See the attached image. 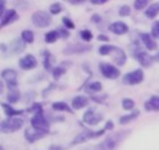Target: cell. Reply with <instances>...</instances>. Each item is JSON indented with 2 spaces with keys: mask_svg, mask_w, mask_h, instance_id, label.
Instances as JSON below:
<instances>
[{
  "mask_svg": "<svg viewBox=\"0 0 159 150\" xmlns=\"http://www.w3.org/2000/svg\"><path fill=\"white\" fill-rule=\"evenodd\" d=\"M59 38L60 37H59L58 31L53 30V31L48 32V33H46V35H44V41H46L47 43H55Z\"/></svg>",
  "mask_w": 159,
  "mask_h": 150,
  "instance_id": "25",
  "label": "cell"
},
{
  "mask_svg": "<svg viewBox=\"0 0 159 150\" xmlns=\"http://www.w3.org/2000/svg\"><path fill=\"white\" fill-rule=\"evenodd\" d=\"M20 99V93L17 89H9V92L7 94V100L10 103H16Z\"/></svg>",
  "mask_w": 159,
  "mask_h": 150,
  "instance_id": "24",
  "label": "cell"
},
{
  "mask_svg": "<svg viewBox=\"0 0 159 150\" xmlns=\"http://www.w3.org/2000/svg\"><path fill=\"white\" fill-rule=\"evenodd\" d=\"M88 103H89V99L86 97H84V96H76V97H74L73 100H72V107L75 110L84 108L85 106H88Z\"/></svg>",
  "mask_w": 159,
  "mask_h": 150,
  "instance_id": "19",
  "label": "cell"
},
{
  "mask_svg": "<svg viewBox=\"0 0 159 150\" xmlns=\"http://www.w3.org/2000/svg\"><path fill=\"white\" fill-rule=\"evenodd\" d=\"M20 37H22L24 42H26V43H32L34 41V33L31 30L23 31L22 34H20Z\"/></svg>",
  "mask_w": 159,
  "mask_h": 150,
  "instance_id": "28",
  "label": "cell"
},
{
  "mask_svg": "<svg viewBox=\"0 0 159 150\" xmlns=\"http://www.w3.org/2000/svg\"><path fill=\"white\" fill-rule=\"evenodd\" d=\"M53 88H56V85H55V84H53V83H51V84H50V85H49V87L47 88L46 90L43 91V97H46V96H47V92H48V91H49V90L51 91V90H52V89H53Z\"/></svg>",
  "mask_w": 159,
  "mask_h": 150,
  "instance_id": "43",
  "label": "cell"
},
{
  "mask_svg": "<svg viewBox=\"0 0 159 150\" xmlns=\"http://www.w3.org/2000/svg\"><path fill=\"white\" fill-rule=\"evenodd\" d=\"M31 20H32V23L34 24V26L41 27V29L49 26L50 23H51V16H50V14L47 13V11H43V10L35 11L32 15Z\"/></svg>",
  "mask_w": 159,
  "mask_h": 150,
  "instance_id": "4",
  "label": "cell"
},
{
  "mask_svg": "<svg viewBox=\"0 0 159 150\" xmlns=\"http://www.w3.org/2000/svg\"><path fill=\"white\" fill-rule=\"evenodd\" d=\"M1 107H2V109L5 110V114H6L8 117H15L17 115H20V114H23V110H17L15 109L14 107H11L9 103H5L2 102L1 103Z\"/></svg>",
  "mask_w": 159,
  "mask_h": 150,
  "instance_id": "20",
  "label": "cell"
},
{
  "mask_svg": "<svg viewBox=\"0 0 159 150\" xmlns=\"http://www.w3.org/2000/svg\"><path fill=\"white\" fill-rule=\"evenodd\" d=\"M135 58L138 59V61L140 63V65L143 67H149L152 63L153 58L150 56L149 53L146 52V51H139L136 53Z\"/></svg>",
  "mask_w": 159,
  "mask_h": 150,
  "instance_id": "16",
  "label": "cell"
},
{
  "mask_svg": "<svg viewBox=\"0 0 159 150\" xmlns=\"http://www.w3.org/2000/svg\"><path fill=\"white\" fill-rule=\"evenodd\" d=\"M102 120V115L93 109H88L83 114V122L89 125H97Z\"/></svg>",
  "mask_w": 159,
  "mask_h": 150,
  "instance_id": "9",
  "label": "cell"
},
{
  "mask_svg": "<svg viewBox=\"0 0 159 150\" xmlns=\"http://www.w3.org/2000/svg\"><path fill=\"white\" fill-rule=\"evenodd\" d=\"M108 30L110 32H113L114 34L123 35V34H126L129 32V26L125 23H123V22H115V23L110 24Z\"/></svg>",
  "mask_w": 159,
  "mask_h": 150,
  "instance_id": "14",
  "label": "cell"
},
{
  "mask_svg": "<svg viewBox=\"0 0 159 150\" xmlns=\"http://www.w3.org/2000/svg\"><path fill=\"white\" fill-rule=\"evenodd\" d=\"M148 2H149L148 0H135L134 3H133V6H134V8L136 10H141L148 5Z\"/></svg>",
  "mask_w": 159,
  "mask_h": 150,
  "instance_id": "34",
  "label": "cell"
},
{
  "mask_svg": "<svg viewBox=\"0 0 159 150\" xmlns=\"http://www.w3.org/2000/svg\"><path fill=\"white\" fill-rule=\"evenodd\" d=\"M151 35L156 39H159V20L155 22L151 27Z\"/></svg>",
  "mask_w": 159,
  "mask_h": 150,
  "instance_id": "37",
  "label": "cell"
},
{
  "mask_svg": "<svg viewBox=\"0 0 159 150\" xmlns=\"http://www.w3.org/2000/svg\"><path fill=\"white\" fill-rule=\"evenodd\" d=\"M144 109L147 111H159V97L153 96L144 102Z\"/></svg>",
  "mask_w": 159,
  "mask_h": 150,
  "instance_id": "17",
  "label": "cell"
},
{
  "mask_svg": "<svg viewBox=\"0 0 159 150\" xmlns=\"http://www.w3.org/2000/svg\"><path fill=\"white\" fill-rule=\"evenodd\" d=\"M111 53H113V56H114L113 59H114V61H115L116 65H118V66H123V65L126 63V58H127V57H126L125 51H124L123 49L114 46L110 55H111Z\"/></svg>",
  "mask_w": 159,
  "mask_h": 150,
  "instance_id": "12",
  "label": "cell"
},
{
  "mask_svg": "<svg viewBox=\"0 0 159 150\" xmlns=\"http://www.w3.org/2000/svg\"><path fill=\"white\" fill-rule=\"evenodd\" d=\"M20 17L17 15L16 10L14 9H8L5 11L2 16H1V27L6 26V25H9L13 22H16Z\"/></svg>",
  "mask_w": 159,
  "mask_h": 150,
  "instance_id": "13",
  "label": "cell"
},
{
  "mask_svg": "<svg viewBox=\"0 0 159 150\" xmlns=\"http://www.w3.org/2000/svg\"><path fill=\"white\" fill-rule=\"evenodd\" d=\"M42 55H43V57H44V59H43L44 68H46L47 70H51V63H50V59H51V53H50V51H48V50H43Z\"/></svg>",
  "mask_w": 159,
  "mask_h": 150,
  "instance_id": "30",
  "label": "cell"
},
{
  "mask_svg": "<svg viewBox=\"0 0 159 150\" xmlns=\"http://www.w3.org/2000/svg\"><path fill=\"white\" fill-rule=\"evenodd\" d=\"M66 73V68L63 66H58V67H55L52 70V77L53 80H59L60 77L63 76L64 74Z\"/></svg>",
  "mask_w": 159,
  "mask_h": 150,
  "instance_id": "29",
  "label": "cell"
},
{
  "mask_svg": "<svg viewBox=\"0 0 159 150\" xmlns=\"http://www.w3.org/2000/svg\"><path fill=\"white\" fill-rule=\"evenodd\" d=\"M105 129H102V130L100 131H91V130H83L82 132L80 134H77L76 137L74 138L73 141L70 142V147L72 146H76V144H81V143H84V142H86V141L91 140V139H94V138H98V137H101L103 133H105Z\"/></svg>",
  "mask_w": 159,
  "mask_h": 150,
  "instance_id": "2",
  "label": "cell"
},
{
  "mask_svg": "<svg viewBox=\"0 0 159 150\" xmlns=\"http://www.w3.org/2000/svg\"><path fill=\"white\" fill-rule=\"evenodd\" d=\"M20 67L22 70H33L35 67L38 66V60L35 59V57L33 55H26V56H24L23 58H20Z\"/></svg>",
  "mask_w": 159,
  "mask_h": 150,
  "instance_id": "11",
  "label": "cell"
},
{
  "mask_svg": "<svg viewBox=\"0 0 159 150\" xmlns=\"http://www.w3.org/2000/svg\"><path fill=\"white\" fill-rule=\"evenodd\" d=\"M129 131H120V132L110 134L99 144H97L94 147V150H114L125 139V137L129 135Z\"/></svg>",
  "mask_w": 159,
  "mask_h": 150,
  "instance_id": "1",
  "label": "cell"
},
{
  "mask_svg": "<svg viewBox=\"0 0 159 150\" xmlns=\"http://www.w3.org/2000/svg\"><path fill=\"white\" fill-rule=\"evenodd\" d=\"M49 150H64L61 147H58V146H50Z\"/></svg>",
  "mask_w": 159,
  "mask_h": 150,
  "instance_id": "46",
  "label": "cell"
},
{
  "mask_svg": "<svg viewBox=\"0 0 159 150\" xmlns=\"http://www.w3.org/2000/svg\"><path fill=\"white\" fill-rule=\"evenodd\" d=\"M52 109L56 110V111H68V113H73L72 109H70V107L67 105L66 102H64V101H57V102H53L52 103Z\"/></svg>",
  "mask_w": 159,
  "mask_h": 150,
  "instance_id": "23",
  "label": "cell"
},
{
  "mask_svg": "<svg viewBox=\"0 0 159 150\" xmlns=\"http://www.w3.org/2000/svg\"><path fill=\"white\" fill-rule=\"evenodd\" d=\"M80 35H81V38H82L84 41H86V42L91 41V39L93 38V34L91 33L89 30H82L80 32Z\"/></svg>",
  "mask_w": 159,
  "mask_h": 150,
  "instance_id": "33",
  "label": "cell"
},
{
  "mask_svg": "<svg viewBox=\"0 0 159 150\" xmlns=\"http://www.w3.org/2000/svg\"><path fill=\"white\" fill-rule=\"evenodd\" d=\"M29 111H33L34 114H43V109H42V106L38 102H34L32 103V106L29 108Z\"/></svg>",
  "mask_w": 159,
  "mask_h": 150,
  "instance_id": "32",
  "label": "cell"
},
{
  "mask_svg": "<svg viewBox=\"0 0 159 150\" xmlns=\"http://www.w3.org/2000/svg\"><path fill=\"white\" fill-rule=\"evenodd\" d=\"M13 44V52L14 53H20L25 49V44H24L23 39H16L15 41L11 42Z\"/></svg>",
  "mask_w": 159,
  "mask_h": 150,
  "instance_id": "26",
  "label": "cell"
},
{
  "mask_svg": "<svg viewBox=\"0 0 159 150\" xmlns=\"http://www.w3.org/2000/svg\"><path fill=\"white\" fill-rule=\"evenodd\" d=\"M156 57H157V59H159V53H158V55H157Z\"/></svg>",
  "mask_w": 159,
  "mask_h": 150,
  "instance_id": "48",
  "label": "cell"
},
{
  "mask_svg": "<svg viewBox=\"0 0 159 150\" xmlns=\"http://www.w3.org/2000/svg\"><path fill=\"white\" fill-rule=\"evenodd\" d=\"M108 0H91V3L93 5H102V3H106Z\"/></svg>",
  "mask_w": 159,
  "mask_h": 150,
  "instance_id": "44",
  "label": "cell"
},
{
  "mask_svg": "<svg viewBox=\"0 0 159 150\" xmlns=\"http://www.w3.org/2000/svg\"><path fill=\"white\" fill-rule=\"evenodd\" d=\"M140 115V111L139 110H133L132 113L127 114V115H124V116H122L120 118H119V124L120 125H123V124H127L129 123V122H132V120H134L135 118H138Z\"/></svg>",
  "mask_w": 159,
  "mask_h": 150,
  "instance_id": "22",
  "label": "cell"
},
{
  "mask_svg": "<svg viewBox=\"0 0 159 150\" xmlns=\"http://www.w3.org/2000/svg\"><path fill=\"white\" fill-rule=\"evenodd\" d=\"M0 5H1V9H0V15L2 16L5 11H3V6H5V1H0Z\"/></svg>",
  "mask_w": 159,
  "mask_h": 150,
  "instance_id": "47",
  "label": "cell"
},
{
  "mask_svg": "<svg viewBox=\"0 0 159 150\" xmlns=\"http://www.w3.org/2000/svg\"><path fill=\"white\" fill-rule=\"evenodd\" d=\"M61 11V5L59 2H55L52 5H50V13L52 15H57Z\"/></svg>",
  "mask_w": 159,
  "mask_h": 150,
  "instance_id": "36",
  "label": "cell"
},
{
  "mask_svg": "<svg viewBox=\"0 0 159 150\" xmlns=\"http://www.w3.org/2000/svg\"><path fill=\"white\" fill-rule=\"evenodd\" d=\"M134 101H133L132 99H129V98H125V99H123V101H122V106H123V108L125 110H131L134 107Z\"/></svg>",
  "mask_w": 159,
  "mask_h": 150,
  "instance_id": "31",
  "label": "cell"
},
{
  "mask_svg": "<svg viewBox=\"0 0 159 150\" xmlns=\"http://www.w3.org/2000/svg\"><path fill=\"white\" fill-rule=\"evenodd\" d=\"M46 132H40V131H31L30 129H26L25 130V139L27 140V142H30V143H33L35 141H38L39 139L43 138L46 135Z\"/></svg>",
  "mask_w": 159,
  "mask_h": 150,
  "instance_id": "15",
  "label": "cell"
},
{
  "mask_svg": "<svg viewBox=\"0 0 159 150\" xmlns=\"http://www.w3.org/2000/svg\"><path fill=\"white\" fill-rule=\"evenodd\" d=\"M68 2L70 5H80V3L84 2V0H68Z\"/></svg>",
  "mask_w": 159,
  "mask_h": 150,
  "instance_id": "45",
  "label": "cell"
},
{
  "mask_svg": "<svg viewBox=\"0 0 159 150\" xmlns=\"http://www.w3.org/2000/svg\"><path fill=\"white\" fill-rule=\"evenodd\" d=\"M91 20H92L93 23H100L101 22V16H100L99 14H93L92 17H91Z\"/></svg>",
  "mask_w": 159,
  "mask_h": 150,
  "instance_id": "40",
  "label": "cell"
},
{
  "mask_svg": "<svg viewBox=\"0 0 159 150\" xmlns=\"http://www.w3.org/2000/svg\"><path fill=\"white\" fill-rule=\"evenodd\" d=\"M24 120L18 117H11L6 120L1 122V132L3 133H11L15 131H18L23 126Z\"/></svg>",
  "mask_w": 159,
  "mask_h": 150,
  "instance_id": "3",
  "label": "cell"
},
{
  "mask_svg": "<svg viewBox=\"0 0 159 150\" xmlns=\"http://www.w3.org/2000/svg\"><path fill=\"white\" fill-rule=\"evenodd\" d=\"M1 77L7 83L9 89H15L17 85V73L11 68H6L1 72Z\"/></svg>",
  "mask_w": 159,
  "mask_h": 150,
  "instance_id": "10",
  "label": "cell"
},
{
  "mask_svg": "<svg viewBox=\"0 0 159 150\" xmlns=\"http://www.w3.org/2000/svg\"><path fill=\"white\" fill-rule=\"evenodd\" d=\"M146 16L150 20H152L155 17L157 16L159 14V2H155V3H151L146 10Z\"/></svg>",
  "mask_w": 159,
  "mask_h": 150,
  "instance_id": "21",
  "label": "cell"
},
{
  "mask_svg": "<svg viewBox=\"0 0 159 150\" xmlns=\"http://www.w3.org/2000/svg\"><path fill=\"white\" fill-rule=\"evenodd\" d=\"M140 38H141V40H142V42L144 43L148 50L157 49V42L152 39V35H150L149 33H141Z\"/></svg>",
  "mask_w": 159,
  "mask_h": 150,
  "instance_id": "18",
  "label": "cell"
},
{
  "mask_svg": "<svg viewBox=\"0 0 159 150\" xmlns=\"http://www.w3.org/2000/svg\"><path fill=\"white\" fill-rule=\"evenodd\" d=\"M57 31H58V33H59V37L63 38V39H66V38L70 37V32H68V30H66V29L59 27V29H57Z\"/></svg>",
  "mask_w": 159,
  "mask_h": 150,
  "instance_id": "39",
  "label": "cell"
},
{
  "mask_svg": "<svg viewBox=\"0 0 159 150\" xmlns=\"http://www.w3.org/2000/svg\"><path fill=\"white\" fill-rule=\"evenodd\" d=\"M97 39L99 41H106V42L109 41V38L107 37V35H105V34H99V35L97 37Z\"/></svg>",
  "mask_w": 159,
  "mask_h": 150,
  "instance_id": "42",
  "label": "cell"
},
{
  "mask_svg": "<svg viewBox=\"0 0 159 150\" xmlns=\"http://www.w3.org/2000/svg\"><path fill=\"white\" fill-rule=\"evenodd\" d=\"M143 79H144L143 70L141 68H139V70H135L133 72L125 74L124 77H123V83L127 84V85H135V84L141 83Z\"/></svg>",
  "mask_w": 159,
  "mask_h": 150,
  "instance_id": "7",
  "label": "cell"
},
{
  "mask_svg": "<svg viewBox=\"0 0 159 150\" xmlns=\"http://www.w3.org/2000/svg\"><path fill=\"white\" fill-rule=\"evenodd\" d=\"M101 89H102V85L100 82H92L85 87V91L89 93H97V92L101 91Z\"/></svg>",
  "mask_w": 159,
  "mask_h": 150,
  "instance_id": "27",
  "label": "cell"
},
{
  "mask_svg": "<svg viewBox=\"0 0 159 150\" xmlns=\"http://www.w3.org/2000/svg\"><path fill=\"white\" fill-rule=\"evenodd\" d=\"M99 70L100 73L102 74V76H105L106 79H109V80H116L120 75V70L109 63L101 61L99 64Z\"/></svg>",
  "mask_w": 159,
  "mask_h": 150,
  "instance_id": "5",
  "label": "cell"
},
{
  "mask_svg": "<svg viewBox=\"0 0 159 150\" xmlns=\"http://www.w3.org/2000/svg\"><path fill=\"white\" fill-rule=\"evenodd\" d=\"M105 130H114V123L111 122V120H107L106 125H105V127H103Z\"/></svg>",
  "mask_w": 159,
  "mask_h": 150,
  "instance_id": "41",
  "label": "cell"
},
{
  "mask_svg": "<svg viewBox=\"0 0 159 150\" xmlns=\"http://www.w3.org/2000/svg\"><path fill=\"white\" fill-rule=\"evenodd\" d=\"M61 20H63L64 25L66 26V29H68V30H73V29H75V24L73 23V20H70V18H68V17H63Z\"/></svg>",
  "mask_w": 159,
  "mask_h": 150,
  "instance_id": "38",
  "label": "cell"
},
{
  "mask_svg": "<svg viewBox=\"0 0 159 150\" xmlns=\"http://www.w3.org/2000/svg\"><path fill=\"white\" fill-rule=\"evenodd\" d=\"M119 16L122 17H126V16H129V14H131V8H129V6H127V5H124V6H122L120 8H119Z\"/></svg>",
  "mask_w": 159,
  "mask_h": 150,
  "instance_id": "35",
  "label": "cell"
},
{
  "mask_svg": "<svg viewBox=\"0 0 159 150\" xmlns=\"http://www.w3.org/2000/svg\"><path fill=\"white\" fill-rule=\"evenodd\" d=\"M31 125L35 131L46 132V133L49 132L50 124L46 117L43 116V114H34V116L31 120Z\"/></svg>",
  "mask_w": 159,
  "mask_h": 150,
  "instance_id": "6",
  "label": "cell"
},
{
  "mask_svg": "<svg viewBox=\"0 0 159 150\" xmlns=\"http://www.w3.org/2000/svg\"><path fill=\"white\" fill-rule=\"evenodd\" d=\"M91 46L84 43H70L63 50L64 55H74V53H84L91 50Z\"/></svg>",
  "mask_w": 159,
  "mask_h": 150,
  "instance_id": "8",
  "label": "cell"
}]
</instances>
